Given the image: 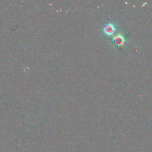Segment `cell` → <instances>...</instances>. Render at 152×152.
<instances>
[{"instance_id": "7a4b0ae2", "label": "cell", "mask_w": 152, "mask_h": 152, "mask_svg": "<svg viewBox=\"0 0 152 152\" xmlns=\"http://www.w3.org/2000/svg\"><path fill=\"white\" fill-rule=\"evenodd\" d=\"M128 40V39L122 34L118 33L112 37V42L116 46H121Z\"/></svg>"}, {"instance_id": "6da1fadb", "label": "cell", "mask_w": 152, "mask_h": 152, "mask_svg": "<svg viewBox=\"0 0 152 152\" xmlns=\"http://www.w3.org/2000/svg\"><path fill=\"white\" fill-rule=\"evenodd\" d=\"M117 30V26L115 24L112 22H109L103 27V32L106 36L113 35Z\"/></svg>"}]
</instances>
